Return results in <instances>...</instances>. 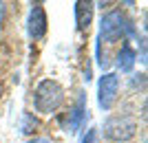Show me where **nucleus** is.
<instances>
[{
    "label": "nucleus",
    "mask_w": 148,
    "mask_h": 143,
    "mask_svg": "<svg viewBox=\"0 0 148 143\" xmlns=\"http://www.w3.org/2000/svg\"><path fill=\"white\" fill-rule=\"evenodd\" d=\"M133 31V26L126 22L119 11H108L102 16V22H99V42L106 40V42H117V40H124Z\"/></svg>",
    "instance_id": "7ed1b4c3"
},
{
    "label": "nucleus",
    "mask_w": 148,
    "mask_h": 143,
    "mask_svg": "<svg viewBox=\"0 0 148 143\" xmlns=\"http://www.w3.org/2000/svg\"><path fill=\"white\" fill-rule=\"evenodd\" d=\"M104 137L108 139V141H128V139L135 137L137 132V121L130 115H113V117H108L104 121Z\"/></svg>",
    "instance_id": "f03ea898"
},
{
    "label": "nucleus",
    "mask_w": 148,
    "mask_h": 143,
    "mask_svg": "<svg viewBox=\"0 0 148 143\" xmlns=\"http://www.w3.org/2000/svg\"><path fill=\"white\" fill-rule=\"evenodd\" d=\"M29 143H51L49 139H44V137H38V139H31Z\"/></svg>",
    "instance_id": "f8f14e48"
},
{
    "label": "nucleus",
    "mask_w": 148,
    "mask_h": 143,
    "mask_svg": "<svg viewBox=\"0 0 148 143\" xmlns=\"http://www.w3.org/2000/svg\"><path fill=\"white\" fill-rule=\"evenodd\" d=\"M84 101H80L77 106H73V108H69L64 115H60V125H62V130L64 132H69V134H75V132L80 130V125H82V121H84Z\"/></svg>",
    "instance_id": "423d86ee"
},
{
    "label": "nucleus",
    "mask_w": 148,
    "mask_h": 143,
    "mask_svg": "<svg viewBox=\"0 0 148 143\" xmlns=\"http://www.w3.org/2000/svg\"><path fill=\"white\" fill-rule=\"evenodd\" d=\"M82 143H95V130H88L86 137L82 139Z\"/></svg>",
    "instance_id": "9d476101"
},
{
    "label": "nucleus",
    "mask_w": 148,
    "mask_h": 143,
    "mask_svg": "<svg viewBox=\"0 0 148 143\" xmlns=\"http://www.w3.org/2000/svg\"><path fill=\"white\" fill-rule=\"evenodd\" d=\"M64 104V88L56 79H42L33 93V106L40 115H51Z\"/></svg>",
    "instance_id": "f257e3e1"
},
{
    "label": "nucleus",
    "mask_w": 148,
    "mask_h": 143,
    "mask_svg": "<svg viewBox=\"0 0 148 143\" xmlns=\"http://www.w3.org/2000/svg\"><path fill=\"white\" fill-rule=\"evenodd\" d=\"M7 20V5L5 2H0V24Z\"/></svg>",
    "instance_id": "9b49d317"
},
{
    "label": "nucleus",
    "mask_w": 148,
    "mask_h": 143,
    "mask_svg": "<svg viewBox=\"0 0 148 143\" xmlns=\"http://www.w3.org/2000/svg\"><path fill=\"white\" fill-rule=\"evenodd\" d=\"M93 2H86V0H77L73 5L75 11V24H77V31H88V26L93 22Z\"/></svg>",
    "instance_id": "0eeeda50"
},
{
    "label": "nucleus",
    "mask_w": 148,
    "mask_h": 143,
    "mask_svg": "<svg viewBox=\"0 0 148 143\" xmlns=\"http://www.w3.org/2000/svg\"><path fill=\"white\" fill-rule=\"evenodd\" d=\"M117 90H119V77L117 73H104L97 84V104L102 110H111L117 101Z\"/></svg>",
    "instance_id": "20e7f679"
},
{
    "label": "nucleus",
    "mask_w": 148,
    "mask_h": 143,
    "mask_svg": "<svg viewBox=\"0 0 148 143\" xmlns=\"http://www.w3.org/2000/svg\"><path fill=\"white\" fill-rule=\"evenodd\" d=\"M135 62H137V55L130 44H122V49L117 51V57H115V64L122 73H130L135 68Z\"/></svg>",
    "instance_id": "6e6552de"
},
{
    "label": "nucleus",
    "mask_w": 148,
    "mask_h": 143,
    "mask_svg": "<svg viewBox=\"0 0 148 143\" xmlns=\"http://www.w3.org/2000/svg\"><path fill=\"white\" fill-rule=\"evenodd\" d=\"M47 13H44V7L40 2L31 5V11H29V20H27V31L33 40H42L44 33H47Z\"/></svg>",
    "instance_id": "39448f33"
},
{
    "label": "nucleus",
    "mask_w": 148,
    "mask_h": 143,
    "mask_svg": "<svg viewBox=\"0 0 148 143\" xmlns=\"http://www.w3.org/2000/svg\"><path fill=\"white\" fill-rule=\"evenodd\" d=\"M38 128V119L31 115V112H22V119H20V132L22 134H33Z\"/></svg>",
    "instance_id": "1a4fd4ad"
},
{
    "label": "nucleus",
    "mask_w": 148,
    "mask_h": 143,
    "mask_svg": "<svg viewBox=\"0 0 148 143\" xmlns=\"http://www.w3.org/2000/svg\"><path fill=\"white\" fill-rule=\"evenodd\" d=\"M2 93H5V86H2V79H0V99H2Z\"/></svg>",
    "instance_id": "ddd939ff"
}]
</instances>
